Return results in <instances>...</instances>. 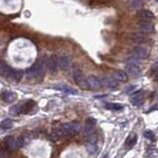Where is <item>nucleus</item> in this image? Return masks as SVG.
I'll use <instances>...</instances> for the list:
<instances>
[{
    "instance_id": "1",
    "label": "nucleus",
    "mask_w": 158,
    "mask_h": 158,
    "mask_svg": "<svg viewBox=\"0 0 158 158\" xmlns=\"http://www.w3.org/2000/svg\"><path fill=\"white\" fill-rule=\"evenodd\" d=\"M45 62L43 60H38L36 63L32 66L30 69L28 70V74L31 76L35 77L37 79L42 80L45 75V72H46V69H45Z\"/></svg>"
},
{
    "instance_id": "2",
    "label": "nucleus",
    "mask_w": 158,
    "mask_h": 158,
    "mask_svg": "<svg viewBox=\"0 0 158 158\" xmlns=\"http://www.w3.org/2000/svg\"><path fill=\"white\" fill-rule=\"evenodd\" d=\"M73 78L75 80L76 84L81 89H83V90L90 89L88 79L86 78L85 75H84L83 72L79 69V68H74L73 69Z\"/></svg>"
},
{
    "instance_id": "3",
    "label": "nucleus",
    "mask_w": 158,
    "mask_h": 158,
    "mask_svg": "<svg viewBox=\"0 0 158 158\" xmlns=\"http://www.w3.org/2000/svg\"><path fill=\"white\" fill-rule=\"evenodd\" d=\"M137 58H131L127 61L126 63V71L127 73L129 74L131 76H137L138 74L140 73V65H139V62H138Z\"/></svg>"
},
{
    "instance_id": "4",
    "label": "nucleus",
    "mask_w": 158,
    "mask_h": 158,
    "mask_svg": "<svg viewBox=\"0 0 158 158\" xmlns=\"http://www.w3.org/2000/svg\"><path fill=\"white\" fill-rule=\"evenodd\" d=\"M137 27L143 33H152L154 31V25L149 20H140L137 23Z\"/></svg>"
},
{
    "instance_id": "5",
    "label": "nucleus",
    "mask_w": 158,
    "mask_h": 158,
    "mask_svg": "<svg viewBox=\"0 0 158 158\" xmlns=\"http://www.w3.org/2000/svg\"><path fill=\"white\" fill-rule=\"evenodd\" d=\"M132 54H133V57L137 58V59H147L149 56V51L144 47L137 46L132 51Z\"/></svg>"
},
{
    "instance_id": "6",
    "label": "nucleus",
    "mask_w": 158,
    "mask_h": 158,
    "mask_svg": "<svg viewBox=\"0 0 158 158\" xmlns=\"http://www.w3.org/2000/svg\"><path fill=\"white\" fill-rule=\"evenodd\" d=\"M59 67V58L56 55H52L48 61V69L51 74H56Z\"/></svg>"
},
{
    "instance_id": "7",
    "label": "nucleus",
    "mask_w": 158,
    "mask_h": 158,
    "mask_svg": "<svg viewBox=\"0 0 158 158\" xmlns=\"http://www.w3.org/2000/svg\"><path fill=\"white\" fill-rule=\"evenodd\" d=\"M96 124V120L93 117H89L86 120L85 123V127H84V132H85L86 135H89L93 133V131L95 130V126Z\"/></svg>"
},
{
    "instance_id": "8",
    "label": "nucleus",
    "mask_w": 158,
    "mask_h": 158,
    "mask_svg": "<svg viewBox=\"0 0 158 158\" xmlns=\"http://www.w3.org/2000/svg\"><path fill=\"white\" fill-rule=\"evenodd\" d=\"M88 83H89V86H90V89H93V90H99L102 87V81L99 80V78H96V76H89L88 78Z\"/></svg>"
},
{
    "instance_id": "9",
    "label": "nucleus",
    "mask_w": 158,
    "mask_h": 158,
    "mask_svg": "<svg viewBox=\"0 0 158 158\" xmlns=\"http://www.w3.org/2000/svg\"><path fill=\"white\" fill-rule=\"evenodd\" d=\"M22 77H23V72H22L21 70H15V69L10 68L6 78L13 80L15 82H19V81L22 79Z\"/></svg>"
},
{
    "instance_id": "10",
    "label": "nucleus",
    "mask_w": 158,
    "mask_h": 158,
    "mask_svg": "<svg viewBox=\"0 0 158 158\" xmlns=\"http://www.w3.org/2000/svg\"><path fill=\"white\" fill-rule=\"evenodd\" d=\"M71 61L67 55H61L59 57V67L62 71H68L70 69Z\"/></svg>"
},
{
    "instance_id": "11",
    "label": "nucleus",
    "mask_w": 158,
    "mask_h": 158,
    "mask_svg": "<svg viewBox=\"0 0 158 158\" xmlns=\"http://www.w3.org/2000/svg\"><path fill=\"white\" fill-rule=\"evenodd\" d=\"M137 18L139 20H152L154 18V14L150 10H146V9H142L137 12Z\"/></svg>"
},
{
    "instance_id": "12",
    "label": "nucleus",
    "mask_w": 158,
    "mask_h": 158,
    "mask_svg": "<svg viewBox=\"0 0 158 158\" xmlns=\"http://www.w3.org/2000/svg\"><path fill=\"white\" fill-rule=\"evenodd\" d=\"M16 98H17V95L15 93L12 92H3L1 95H0V99H2L4 102H7V104H10V102H13Z\"/></svg>"
},
{
    "instance_id": "13",
    "label": "nucleus",
    "mask_w": 158,
    "mask_h": 158,
    "mask_svg": "<svg viewBox=\"0 0 158 158\" xmlns=\"http://www.w3.org/2000/svg\"><path fill=\"white\" fill-rule=\"evenodd\" d=\"M130 102L133 105H140L143 102V92L138 91L130 96Z\"/></svg>"
},
{
    "instance_id": "14",
    "label": "nucleus",
    "mask_w": 158,
    "mask_h": 158,
    "mask_svg": "<svg viewBox=\"0 0 158 158\" xmlns=\"http://www.w3.org/2000/svg\"><path fill=\"white\" fill-rule=\"evenodd\" d=\"M114 78L117 81V82H121V83H125L127 82L128 80V75L126 73L124 72V71H115L114 73Z\"/></svg>"
},
{
    "instance_id": "15",
    "label": "nucleus",
    "mask_w": 158,
    "mask_h": 158,
    "mask_svg": "<svg viewBox=\"0 0 158 158\" xmlns=\"http://www.w3.org/2000/svg\"><path fill=\"white\" fill-rule=\"evenodd\" d=\"M105 87H108L111 89H115L117 87V82L114 77H105L102 79V82Z\"/></svg>"
},
{
    "instance_id": "16",
    "label": "nucleus",
    "mask_w": 158,
    "mask_h": 158,
    "mask_svg": "<svg viewBox=\"0 0 158 158\" xmlns=\"http://www.w3.org/2000/svg\"><path fill=\"white\" fill-rule=\"evenodd\" d=\"M34 105H35V102L31 101V99H29V101L25 102H22V105H21V114H28V112L34 108Z\"/></svg>"
},
{
    "instance_id": "17",
    "label": "nucleus",
    "mask_w": 158,
    "mask_h": 158,
    "mask_svg": "<svg viewBox=\"0 0 158 158\" xmlns=\"http://www.w3.org/2000/svg\"><path fill=\"white\" fill-rule=\"evenodd\" d=\"M5 144L10 150H14L18 148L17 145V139H15L13 136H7L5 138Z\"/></svg>"
},
{
    "instance_id": "18",
    "label": "nucleus",
    "mask_w": 158,
    "mask_h": 158,
    "mask_svg": "<svg viewBox=\"0 0 158 158\" xmlns=\"http://www.w3.org/2000/svg\"><path fill=\"white\" fill-rule=\"evenodd\" d=\"M57 90H60V91H62L64 93H71V95H77L78 92L76 91L75 89L71 88L69 86H66V85H61V86H57L56 87Z\"/></svg>"
},
{
    "instance_id": "19",
    "label": "nucleus",
    "mask_w": 158,
    "mask_h": 158,
    "mask_svg": "<svg viewBox=\"0 0 158 158\" xmlns=\"http://www.w3.org/2000/svg\"><path fill=\"white\" fill-rule=\"evenodd\" d=\"M13 126V122H12L11 119L9 118H6V119H3V120L0 122V128L1 129H10V128Z\"/></svg>"
},
{
    "instance_id": "20",
    "label": "nucleus",
    "mask_w": 158,
    "mask_h": 158,
    "mask_svg": "<svg viewBox=\"0 0 158 158\" xmlns=\"http://www.w3.org/2000/svg\"><path fill=\"white\" fill-rule=\"evenodd\" d=\"M9 70H10V67H9L5 62L1 61V62H0V75L6 78V77H7V74L9 72Z\"/></svg>"
},
{
    "instance_id": "21",
    "label": "nucleus",
    "mask_w": 158,
    "mask_h": 158,
    "mask_svg": "<svg viewBox=\"0 0 158 158\" xmlns=\"http://www.w3.org/2000/svg\"><path fill=\"white\" fill-rule=\"evenodd\" d=\"M136 140H137V136L134 133H131L129 135V137H128L127 139H126L125 147H126V148H131L135 143H136Z\"/></svg>"
},
{
    "instance_id": "22",
    "label": "nucleus",
    "mask_w": 158,
    "mask_h": 158,
    "mask_svg": "<svg viewBox=\"0 0 158 158\" xmlns=\"http://www.w3.org/2000/svg\"><path fill=\"white\" fill-rule=\"evenodd\" d=\"M106 108L108 109H111V111H120V109H122V106L121 105L119 104H106Z\"/></svg>"
},
{
    "instance_id": "23",
    "label": "nucleus",
    "mask_w": 158,
    "mask_h": 158,
    "mask_svg": "<svg viewBox=\"0 0 158 158\" xmlns=\"http://www.w3.org/2000/svg\"><path fill=\"white\" fill-rule=\"evenodd\" d=\"M87 149H88L89 153L95 154L96 152V150H98V147H96V145L95 143H88L87 144Z\"/></svg>"
},
{
    "instance_id": "24",
    "label": "nucleus",
    "mask_w": 158,
    "mask_h": 158,
    "mask_svg": "<svg viewBox=\"0 0 158 158\" xmlns=\"http://www.w3.org/2000/svg\"><path fill=\"white\" fill-rule=\"evenodd\" d=\"M144 136L146 137V138H148L149 140H151V141H154L155 140V136H154V133L152 131H150V130H146L144 132Z\"/></svg>"
},
{
    "instance_id": "25",
    "label": "nucleus",
    "mask_w": 158,
    "mask_h": 158,
    "mask_svg": "<svg viewBox=\"0 0 158 158\" xmlns=\"http://www.w3.org/2000/svg\"><path fill=\"white\" fill-rule=\"evenodd\" d=\"M88 143H96V134H90L89 138H88Z\"/></svg>"
},
{
    "instance_id": "26",
    "label": "nucleus",
    "mask_w": 158,
    "mask_h": 158,
    "mask_svg": "<svg viewBox=\"0 0 158 158\" xmlns=\"http://www.w3.org/2000/svg\"><path fill=\"white\" fill-rule=\"evenodd\" d=\"M134 89H135V87L134 86H131V87H129V88H127L126 90H125V92H126V93H130L132 90H134Z\"/></svg>"
},
{
    "instance_id": "27",
    "label": "nucleus",
    "mask_w": 158,
    "mask_h": 158,
    "mask_svg": "<svg viewBox=\"0 0 158 158\" xmlns=\"http://www.w3.org/2000/svg\"><path fill=\"white\" fill-rule=\"evenodd\" d=\"M155 81H158V76H157V78H155Z\"/></svg>"
}]
</instances>
